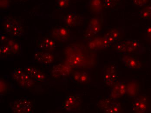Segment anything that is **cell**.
Instances as JSON below:
<instances>
[{"instance_id":"ba28073f","label":"cell","mask_w":151,"mask_h":113,"mask_svg":"<svg viewBox=\"0 0 151 113\" xmlns=\"http://www.w3.org/2000/svg\"><path fill=\"white\" fill-rule=\"evenodd\" d=\"M81 102V97L78 95H70L63 104V108L67 112L75 111L79 107Z\"/></svg>"},{"instance_id":"8fae6325","label":"cell","mask_w":151,"mask_h":113,"mask_svg":"<svg viewBox=\"0 0 151 113\" xmlns=\"http://www.w3.org/2000/svg\"><path fill=\"white\" fill-rule=\"evenodd\" d=\"M34 58L35 60L44 65L52 64L54 60V57L51 53L40 50H38L35 52Z\"/></svg>"},{"instance_id":"8992f818","label":"cell","mask_w":151,"mask_h":113,"mask_svg":"<svg viewBox=\"0 0 151 113\" xmlns=\"http://www.w3.org/2000/svg\"><path fill=\"white\" fill-rule=\"evenodd\" d=\"M127 81H117L113 84L110 89L109 97L113 100H117L126 95Z\"/></svg>"},{"instance_id":"83f0119b","label":"cell","mask_w":151,"mask_h":113,"mask_svg":"<svg viewBox=\"0 0 151 113\" xmlns=\"http://www.w3.org/2000/svg\"><path fill=\"white\" fill-rule=\"evenodd\" d=\"M23 73L24 72H23L21 69L18 68L14 70V71L13 72L12 74L13 79L17 81L18 79L21 77V75L23 74Z\"/></svg>"},{"instance_id":"f546056e","label":"cell","mask_w":151,"mask_h":113,"mask_svg":"<svg viewBox=\"0 0 151 113\" xmlns=\"http://www.w3.org/2000/svg\"><path fill=\"white\" fill-rule=\"evenodd\" d=\"M11 0H0V6L2 8H6L9 6Z\"/></svg>"},{"instance_id":"4dcf8cb0","label":"cell","mask_w":151,"mask_h":113,"mask_svg":"<svg viewBox=\"0 0 151 113\" xmlns=\"http://www.w3.org/2000/svg\"><path fill=\"white\" fill-rule=\"evenodd\" d=\"M7 88V84L4 81L1 80V94L3 93L4 92L6 91Z\"/></svg>"},{"instance_id":"4316f807","label":"cell","mask_w":151,"mask_h":113,"mask_svg":"<svg viewBox=\"0 0 151 113\" xmlns=\"http://www.w3.org/2000/svg\"><path fill=\"white\" fill-rule=\"evenodd\" d=\"M0 53L1 55H12L14 54L12 49L7 45L1 46L0 48Z\"/></svg>"},{"instance_id":"ac0fdd59","label":"cell","mask_w":151,"mask_h":113,"mask_svg":"<svg viewBox=\"0 0 151 113\" xmlns=\"http://www.w3.org/2000/svg\"><path fill=\"white\" fill-rule=\"evenodd\" d=\"M20 86L24 89H29L35 84L33 78L28 74L23 73L17 81Z\"/></svg>"},{"instance_id":"cb8c5ba5","label":"cell","mask_w":151,"mask_h":113,"mask_svg":"<svg viewBox=\"0 0 151 113\" xmlns=\"http://www.w3.org/2000/svg\"><path fill=\"white\" fill-rule=\"evenodd\" d=\"M122 0H104V4L106 8H112L118 6Z\"/></svg>"},{"instance_id":"3957f363","label":"cell","mask_w":151,"mask_h":113,"mask_svg":"<svg viewBox=\"0 0 151 113\" xmlns=\"http://www.w3.org/2000/svg\"><path fill=\"white\" fill-rule=\"evenodd\" d=\"M10 107L14 113H31L33 111L32 103L27 99H17L12 102Z\"/></svg>"},{"instance_id":"30bf717a","label":"cell","mask_w":151,"mask_h":113,"mask_svg":"<svg viewBox=\"0 0 151 113\" xmlns=\"http://www.w3.org/2000/svg\"><path fill=\"white\" fill-rule=\"evenodd\" d=\"M121 36V31L118 28L109 30L104 37V44L106 46L114 45L116 43Z\"/></svg>"},{"instance_id":"44dd1931","label":"cell","mask_w":151,"mask_h":113,"mask_svg":"<svg viewBox=\"0 0 151 113\" xmlns=\"http://www.w3.org/2000/svg\"><path fill=\"white\" fill-rule=\"evenodd\" d=\"M139 16L142 20H151V1L150 4L145 5L143 9L139 12Z\"/></svg>"},{"instance_id":"1f68e13d","label":"cell","mask_w":151,"mask_h":113,"mask_svg":"<svg viewBox=\"0 0 151 113\" xmlns=\"http://www.w3.org/2000/svg\"><path fill=\"white\" fill-rule=\"evenodd\" d=\"M8 40V36L6 35H4V34H1L0 35V40L1 43H4L5 41L7 42Z\"/></svg>"},{"instance_id":"7c38bea8","label":"cell","mask_w":151,"mask_h":113,"mask_svg":"<svg viewBox=\"0 0 151 113\" xmlns=\"http://www.w3.org/2000/svg\"><path fill=\"white\" fill-rule=\"evenodd\" d=\"M104 81L107 86H112L118 81V75L115 68L109 67L106 68L104 75Z\"/></svg>"},{"instance_id":"2e32d148","label":"cell","mask_w":151,"mask_h":113,"mask_svg":"<svg viewBox=\"0 0 151 113\" xmlns=\"http://www.w3.org/2000/svg\"><path fill=\"white\" fill-rule=\"evenodd\" d=\"M70 68L67 65H55L51 70V73L54 77L66 76L71 72Z\"/></svg>"},{"instance_id":"f1b7e54d","label":"cell","mask_w":151,"mask_h":113,"mask_svg":"<svg viewBox=\"0 0 151 113\" xmlns=\"http://www.w3.org/2000/svg\"><path fill=\"white\" fill-rule=\"evenodd\" d=\"M145 40L151 42V26H148L144 31Z\"/></svg>"},{"instance_id":"d4e9b609","label":"cell","mask_w":151,"mask_h":113,"mask_svg":"<svg viewBox=\"0 0 151 113\" xmlns=\"http://www.w3.org/2000/svg\"><path fill=\"white\" fill-rule=\"evenodd\" d=\"M70 4V0H57V7L59 9L68 8Z\"/></svg>"},{"instance_id":"4fadbf2b","label":"cell","mask_w":151,"mask_h":113,"mask_svg":"<svg viewBox=\"0 0 151 113\" xmlns=\"http://www.w3.org/2000/svg\"><path fill=\"white\" fill-rule=\"evenodd\" d=\"M122 61L125 68L129 69H138L142 67L141 63L139 60L130 55H124Z\"/></svg>"},{"instance_id":"ffe728a7","label":"cell","mask_w":151,"mask_h":113,"mask_svg":"<svg viewBox=\"0 0 151 113\" xmlns=\"http://www.w3.org/2000/svg\"><path fill=\"white\" fill-rule=\"evenodd\" d=\"M73 79L81 83L88 82L90 79L89 75L85 72H75L73 74Z\"/></svg>"},{"instance_id":"52a82bcc","label":"cell","mask_w":151,"mask_h":113,"mask_svg":"<svg viewBox=\"0 0 151 113\" xmlns=\"http://www.w3.org/2000/svg\"><path fill=\"white\" fill-rule=\"evenodd\" d=\"M51 37L56 40L66 42L70 39V32L65 27H55L51 32Z\"/></svg>"},{"instance_id":"e0dca14e","label":"cell","mask_w":151,"mask_h":113,"mask_svg":"<svg viewBox=\"0 0 151 113\" xmlns=\"http://www.w3.org/2000/svg\"><path fill=\"white\" fill-rule=\"evenodd\" d=\"M25 70L27 74H29L35 81L40 82L45 80L46 75L40 71L37 68L32 67H27L25 68Z\"/></svg>"},{"instance_id":"7a4b0ae2","label":"cell","mask_w":151,"mask_h":113,"mask_svg":"<svg viewBox=\"0 0 151 113\" xmlns=\"http://www.w3.org/2000/svg\"><path fill=\"white\" fill-rule=\"evenodd\" d=\"M4 27L6 32L13 37L21 36L24 33V27L20 20L10 16H6L3 19Z\"/></svg>"},{"instance_id":"5b68a950","label":"cell","mask_w":151,"mask_h":113,"mask_svg":"<svg viewBox=\"0 0 151 113\" xmlns=\"http://www.w3.org/2000/svg\"><path fill=\"white\" fill-rule=\"evenodd\" d=\"M115 101L110 97L103 99L99 103V107L101 111L105 113H119L121 109V106L120 104Z\"/></svg>"},{"instance_id":"484cf974","label":"cell","mask_w":151,"mask_h":113,"mask_svg":"<svg viewBox=\"0 0 151 113\" xmlns=\"http://www.w3.org/2000/svg\"><path fill=\"white\" fill-rule=\"evenodd\" d=\"M150 0H131L132 4L134 7L140 8L147 5Z\"/></svg>"},{"instance_id":"9a60e30c","label":"cell","mask_w":151,"mask_h":113,"mask_svg":"<svg viewBox=\"0 0 151 113\" xmlns=\"http://www.w3.org/2000/svg\"><path fill=\"white\" fill-rule=\"evenodd\" d=\"M37 47L41 50L53 51L56 49V44L53 39L48 37H43L39 40Z\"/></svg>"},{"instance_id":"603a6c76","label":"cell","mask_w":151,"mask_h":113,"mask_svg":"<svg viewBox=\"0 0 151 113\" xmlns=\"http://www.w3.org/2000/svg\"><path fill=\"white\" fill-rule=\"evenodd\" d=\"M6 45L10 47L12 50L14 54H17L20 51V44L17 40L12 39H8L6 42Z\"/></svg>"},{"instance_id":"5bb4252c","label":"cell","mask_w":151,"mask_h":113,"mask_svg":"<svg viewBox=\"0 0 151 113\" xmlns=\"http://www.w3.org/2000/svg\"><path fill=\"white\" fill-rule=\"evenodd\" d=\"M81 17L75 12H69L64 17V22L67 26L73 27L80 24Z\"/></svg>"},{"instance_id":"7402d4cb","label":"cell","mask_w":151,"mask_h":113,"mask_svg":"<svg viewBox=\"0 0 151 113\" xmlns=\"http://www.w3.org/2000/svg\"><path fill=\"white\" fill-rule=\"evenodd\" d=\"M89 6L94 12L96 13L101 12L103 7L102 0H89Z\"/></svg>"},{"instance_id":"6da1fadb","label":"cell","mask_w":151,"mask_h":113,"mask_svg":"<svg viewBox=\"0 0 151 113\" xmlns=\"http://www.w3.org/2000/svg\"><path fill=\"white\" fill-rule=\"evenodd\" d=\"M114 45L116 51L123 55H141L145 50L143 44L133 38H127L117 41Z\"/></svg>"},{"instance_id":"277c9868","label":"cell","mask_w":151,"mask_h":113,"mask_svg":"<svg viewBox=\"0 0 151 113\" xmlns=\"http://www.w3.org/2000/svg\"><path fill=\"white\" fill-rule=\"evenodd\" d=\"M151 107L148 97L145 94L138 95L132 103V112L137 113L148 112L150 111Z\"/></svg>"},{"instance_id":"d6986e66","label":"cell","mask_w":151,"mask_h":113,"mask_svg":"<svg viewBox=\"0 0 151 113\" xmlns=\"http://www.w3.org/2000/svg\"><path fill=\"white\" fill-rule=\"evenodd\" d=\"M101 28V22L99 19L94 18L91 20L88 26V29L90 32L93 35H96L99 32Z\"/></svg>"},{"instance_id":"9c48e42d","label":"cell","mask_w":151,"mask_h":113,"mask_svg":"<svg viewBox=\"0 0 151 113\" xmlns=\"http://www.w3.org/2000/svg\"><path fill=\"white\" fill-rule=\"evenodd\" d=\"M140 90V84L137 81H127L126 83V95L129 98L137 97L139 95Z\"/></svg>"}]
</instances>
